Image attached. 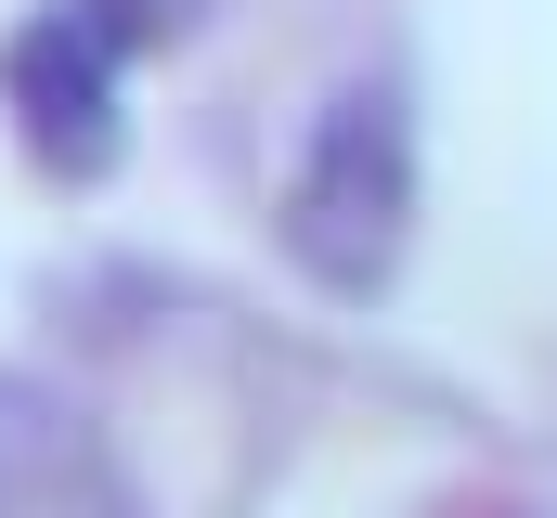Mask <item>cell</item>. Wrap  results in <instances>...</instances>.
Segmentation results:
<instances>
[{
	"label": "cell",
	"mask_w": 557,
	"mask_h": 518,
	"mask_svg": "<svg viewBox=\"0 0 557 518\" xmlns=\"http://www.w3.org/2000/svg\"><path fill=\"white\" fill-rule=\"evenodd\" d=\"M285 247H298V272H324L350 298H376L403 272V247H416V118L389 78H350L311 118L298 182H285Z\"/></svg>",
	"instance_id": "6da1fadb"
},
{
	"label": "cell",
	"mask_w": 557,
	"mask_h": 518,
	"mask_svg": "<svg viewBox=\"0 0 557 518\" xmlns=\"http://www.w3.org/2000/svg\"><path fill=\"white\" fill-rule=\"evenodd\" d=\"M0 518H143L104 428L39 377H0Z\"/></svg>",
	"instance_id": "3957f363"
},
{
	"label": "cell",
	"mask_w": 557,
	"mask_h": 518,
	"mask_svg": "<svg viewBox=\"0 0 557 518\" xmlns=\"http://www.w3.org/2000/svg\"><path fill=\"white\" fill-rule=\"evenodd\" d=\"M117 52H131L117 0H52L13 39V118H26V143L52 169H104V143H117Z\"/></svg>",
	"instance_id": "7a4b0ae2"
}]
</instances>
